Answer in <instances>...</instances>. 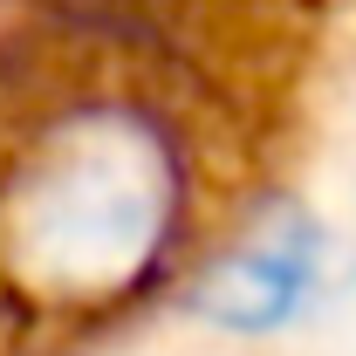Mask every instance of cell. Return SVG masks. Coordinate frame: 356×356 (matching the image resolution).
Here are the masks:
<instances>
[{"label":"cell","mask_w":356,"mask_h":356,"mask_svg":"<svg viewBox=\"0 0 356 356\" xmlns=\"http://www.w3.org/2000/svg\"><path fill=\"white\" fill-rule=\"evenodd\" d=\"M329 240L302 206H274L206 281H199V315L233 336H267L288 329L322 288Z\"/></svg>","instance_id":"7a4b0ae2"},{"label":"cell","mask_w":356,"mask_h":356,"mask_svg":"<svg viewBox=\"0 0 356 356\" xmlns=\"http://www.w3.org/2000/svg\"><path fill=\"white\" fill-rule=\"evenodd\" d=\"M178 151L158 124L103 103L21 158L7 185V254L42 295L137 288L172 247Z\"/></svg>","instance_id":"6da1fadb"}]
</instances>
